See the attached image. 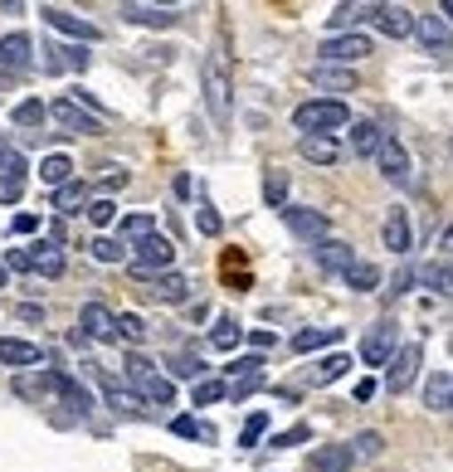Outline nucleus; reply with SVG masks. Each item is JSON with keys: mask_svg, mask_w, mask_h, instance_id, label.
<instances>
[{"mask_svg": "<svg viewBox=\"0 0 453 472\" xmlns=\"http://www.w3.org/2000/svg\"><path fill=\"white\" fill-rule=\"evenodd\" d=\"M88 220L98 224V229H108V224L117 220V204H112L108 195H102V200H93V204H88Z\"/></svg>", "mask_w": 453, "mask_h": 472, "instance_id": "nucleus-50", "label": "nucleus"}, {"mask_svg": "<svg viewBox=\"0 0 453 472\" xmlns=\"http://www.w3.org/2000/svg\"><path fill=\"white\" fill-rule=\"evenodd\" d=\"M439 15H449V20H453V0H444V5H439Z\"/></svg>", "mask_w": 453, "mask_h": 472, "instance_id": "nucleus-61", "label": "nucleus"}, {"mask_svg": "<svg viewBox=\"0 0 453 472\" xmlns=\"http://www.w3.org/2000/svg\"><path fill=\"white\" fill-rule=\"evenodd\" d=\"M166 371L200 385V380H205V361H200V356H190V351H181V356H171V361H166Z\"/></svg>", "mask_w": 453, "mask_h": 472, "instance_id": "nucleus-43", "label": "nucleus"}, {"mask_svg": "<svg viewBox=\"0 0 453 472\" xmlns=\"http://www.w3.org/2000/svg\"><path fill=\"white\" fill-rule=\"evenodd\" d=\"M419 361H425V346H419V341L400 346L395 361L385 365V389H390V395H405V389L415 385V380H419Z\"/></svg>", "mask_w": 453, "mask_h": 472, "instance_id": "nucleus-5", "label": "nucleus"}, {"mask_svg": "<svg viewBox=\"0 0 453 472\" xmlns=\"http://www.w3.org/2000/svg\"><path fill=\"white\" fill-rule=\"evenodd\" d=\"M249 341H254V351H269V346L278 341V336H273V332H263V326H259V332H249Z\"/></svg>", "mask_w": 453, "mask_h": 472, "instance_id": "nucleus-58", "label": "nucleus"}, {"mask_svg": "<svg viewBox=\"0 0 453 472\" xmlns=\"http://www.w3.org/2000/svg\"><path fill=\"white\" fill-rule=\"evenodd\" d=\"M352 463H356L352 444H322V448H312V458H307V472H352Z\"/></svg>", "mask_w": 453, "mask_h": 472, "instance_id": "nucleus-18", "label": "nucleus"}, {"mask_svg": "<svg viewBox=\"0 0 453 472\" xmlns=\"http://www.w3.org/2000/svg\"><path fill=\"white\" fill-rule=\"evenodd\" d=\"M263 434H269V414H249L244 419V434H239V448H259Z\"/></svg>", "mask_w": 453, "mask_h": 472, "instance_id": "nucleus-48", "label": "nucleus"}, {"mask_svg": "<svg viewBox=\"0 0 453 472\" xmlns=\"http://www.w3.org/2000/svg\"><path fill=\"white\" fill-rule=\"evenodd\" d=\"M312 253H317V263H322V273H342V278L352 273V263H356V249L342 244V239H322Z\"/></svg>", "mask_w": 453, "mask_h": 472, "instance_id": "nucleus-22", "label": "nucleus"}, {"mask_svg": "<svg viewBox=\"0 0 453 472\" xmlns=\"http://www.w3.org/2000/svg\"><path fill=\"white\" fill-rule=\"evenodd\" d=\"M29 249H35V273H39V278H64L69 263H64V249H59V244L39 239V244H29Z\"/></svg>", "mask_w": 453, "mask_h": 472, "instance_id": "nucleus-25", "label": "nucleus"}, {"mask_svg": "<svg viewBox=\"0 0 453 472\" xmlns=\"http://www.w3.org/2000/svg\"><path fill=\"white\" fill-rule=\"evenodd\" d=\"M419 283L434 287V292H444V297H453V263H425V268H419Z\"/></svg>", "mask_w": 453, "mask_h": 472, "instance_id": "nucleus-39", "label": "nucleus"}, {"mask_svg": "<svg viewBox=\"0 0 453 472\" xmlns=\"http://www.w3.org/2000/svg\"><path fill=\"white\" fill-rule=\"evenodd\" d=\"M395 351H400L395 322H376V326L361 336V361H366V365H390V361H395Z\"/></svg>", "mask_w": 453, "mask_h": 472, "instance_id": "nucleus-7", "label": "nucleus"}, {"mask_svg": "<svg viewBox=\"0 0 453 472\" xmlns=\"http://www.w3.org/2000/svg\"><path fill=\"white\" fill-rule=\"evenodd\" d=\"M127 375H132V385H137V399L142 404H176V385H171V375H161L157 365L147 361V356H137L132 351L127 356Z\"/></svg>", "mask_w": 453, "mask_h": 472, "instance_id": "nucleus-2", "label": "nucleus"}, {"mask_svg": "<svg viewBox=\"0 0 453 472\" xmlns=\"http://www.w3.org/2000/svg\"><path fill=\"white\" fill-rule=\"evenodd\" d=\"M147 292L157 297V302H185V297H190V283H185L181 273H161V278L151 283Z\"/></svg>", "mask_w": 453, "mask_h": 472, "instance_id": "nucleus-31", "label": "nucleus"}, {"mask_svg": "<svg viewBox=\"0 0 453 472\" xmlns=\"http://www.w3.org/2000/svg\"><path fill=\"white\" fill-rule=\"evenodd\" d=\"M98 385H102V399H108L112 409H122V414H142V399L132 395L127 385H117V380H112L108 371H98Z\"/></svg>", "mask_w": 453, "mask_h": 472, "instance_id": "nucleus-24", "label": "nucleus"}, {"mask_svg": "<svg viewBox=\"0 0 453 472\" xmlns=\"http://www.w3.org/2000/svg\"><path fill=\"white\" fill-rule=\"evenodd\" d=\"M352 448H356V458H380V434H376V428H366V434L352 438Z\"/></svg>", "mask_w": 453, "mask_h": 472, "instance_id": "nucleus-51", "label": "nucleus"}, {"mask_svg": "<svg viewBox=\"0 0 453 472\" xmlns=\"http://www.w3.org/2000/svg\"><path fill=\"white\" fill-rule=\"evenodd\" d=\"M39 180L54 186V190H64L69 180H74V161H69V156H44V161H39Z\"/></svg>", "mask_w": 453, "mask_h": 472, "instance_id": "nucleus-34", "label": "nucleus"}, {"mask_svg": "<svg viewBox=\"0 0 453 472\" xmlns=\"http://www.w3.org/2000/svg\"><path fill=\"white\" fill-rule=\"evenodd\" d=\"M195 404H220V399H230V385L224 380H200V385L190 389Z\"/></svg>", "mask_w": 453, "mask_h": 472, "instance_id": "nucleus-45", "label": "nucleus"}, {"mask_svg": "<svg viewBox=\"0 0 453 472\" xmlns=\"http://www.w3.org/2000/svg\"><path fill=\"white\" fill-rule=\"evenodd\" d=\"M88 186H84V180H69V186L64 190H54V210L59 214H78V210H84L88 214Z\"/></svg>", "mask_w": 453, "mask_h": 472, "instance_id": "nucleus-29", "label": "nucleus"}, {"mask_svg": "<svg viewBox=\"0 0 453 472\" xmlns=\"http://www.w3.org/2000/svg\"><path fill=\"white\" fill-rule=\"evenodd\" d=\"M10 117H15V127H44L49 108L39 98H25V102H15V112H10Z\"/></svg>", "mask_w": 453, "mask_h": 472, "instance_id": "nucleus-42", "label": "nucleus"}, {"mask_svg": "<svg viewBox=\"0 0 453 472\" xmlns=\"http://www.w3.org/2000/svg\"><path fill=\"white\" fill-rule=\"evenodd\" d=\"M49 117L59 122L64 132H74V137H98L102 127H108V117H98L93 108H84V102H74V98H59V102H49Z\"/></svg>", "mask_w": 453, "mask_h": 472, "instance_id": "nucleus-4", "label": "nucleus"}, {"mask_svg": "<svg viewBox=\"0 0 453 472\" xmlns=\"http://www.w3.org/2000/svg\"><path fill=\"white\" fill-rule=\"evenodd\" d=\"M380 239H385V249H390V253H400V259H405V253L415 249V229H409V214L400 210V204L385 214V224H380Z\"/></svg>", "mask_w": 453, "mask_h": 472, "instance_id": "nucleus-17", "label": "nucleus"}, {"mask_svg": "<svg viewBox=\"0 0 453 472\" xmlns=\"http://www.w3.org/2000/svg\"><path fill=\"white\" fill-rule=\"evenodd\" d=\"M317 54H322V64H346V68H352L356 59L370 54V39L361 35V29H356V35H327Z\"/></svg>", "mask_w": 453, "mask_h": 472, "instance_id": "nucleus-10", "label": "nucleus"}, {"mask_svg": "<svg viewBox=\"0 0 453 472\" xmlns=\"http://www.w3.org/2000/svg\"><path fill=\"white\" fill-rule=\"evenodd\" d=\"M5 268L10 273H35V249H10L5 253Z\"/></svg>", "mask_w": 453, "mask_h": 472, "instance_id": "nucleus-52", "label": "nucleus"}, {"mask_svg": "<svg viewBox=\"0 0 453 472\" xmlns=\"http://www.w3.org/2000/svg\"><path fill=\"white\" fill-rule=\"evenodd\" d=\"M415 35H419V44H425V54H434L439 64H449V59H453V35H449L444 15H419L415 20Z\"/></svg>", "mask_w": 453, "mask_h": 472, "instance_id": "nucleus-11", "label": "nucleus"}, {"mask_svg": "<svg viewBox=\"0 0 453 472\" xmlns=\"http://www.w3.org/2000/svg\"><path fill=\"white\" fill-rule=\"evenodd\" d=\"M39 15H44V25H54L59 35H74V39H84V44H98V25H88V20L69 15L64 5H44Z\"/></svg>", "mask_w": 453, "mask_h": 472, "instance_id": "nucleus-19", "label": "nucleus"}, {"mask_svg": "<svg viewBox=\"0 0 453 472\" xmlns=\"http://www.w3.org/2000/svg\"><path fill=\"white\" fill-rule=\"evenodd\" d=\"M439 249H444V253H453V224L444 229V239H439Z\"/></svg>", "mask_w": 453, "mask_h": 472, "instance_id": "nucleus-60", "label": "nucleus"}, {"mask_svg": "<svg viewBox=\"0 0 453 472\" xmlns=\"http://www.w3.org/2000/svg\"><path fill=\"white\" fill-rule=\"evenodd\" d=\"M88 253L98 263H127L132 259V244H122V239H108V234H98V239L88 244Z\"/></svg>", "mask_w": 453, "mask_h": 472, "instance_id": "nucleus-36", "label": "nucleus"}, {"mask_svg": "<svg viewBox=\"0 0 453 472\" xmlns=\"http://www.w3.org/2000/svg\"><path fill=\"white\" fill-rule=\"evenodd\" d=\"M20 322H44V307H35V302H20Z\"/></svg>", "mask_w": 453, "mask_h": 472, "instance_id": "nucleus-56", "label": "nucleus"}, {"mask_svg": "<svg viewBox=\"0 0 453 472\" xmlns=\"http://www.w3.org/2000/svg\"><path fill=\"white\" fill-rule=\"evenodd\" d=\"M346 371H352V356L332 351V356H327V361H317V371H312V385H332V380H342Z\"/></svg>", "mask_w": 453, "mask_h": 472, "instance_id": "nucleus-38", "label": "nucleus"}, {"mask_svg": "<svg viewBox=\"0 0 453 472\" xmlns=\"http://www.w3.org/2000/svg\"><path fill=\"white\" fill-rule=\"evenodd\" d=\"M39 68H44V74H69V68H74V74H84L88 68V54L84 49H64V44H39Z\"/></svg>", "mask_w": 453, "mask_h": 472, "instance_id": "nucleus-15", "label": "nucleus"}, {"mask_svg": "<svg viewBox=\"0 0 453 472\" xmlns=\"http://www.w3.org/2000/svg\"><path fill=\"white\" fill-rule=\"evenodd\" d=\"M297 151H303V161H312V166H336V161H342V141L336 137H297Z\"/></svg>", "mask_w": 453, "mask_h": 472, "instance_id": "nucleus-23", "label": "nucleus"}, {"mask_svg": "<svg viewBox=\"0 0 453 472\" xmlns=\"http://www.w3.org/2000/svg\"><path fill=\"white\" fill-rule=\"evenodd\" d=\"M171 263H176V249H171L166 234H151V239L132 244V278L157 283L161 273H171Z\"/></svg>", "mask_w": 453, "mask_h": 472, "instance_id": "nucleus-3", "label": "nucleus"}, {"mask_svg": "<svg viewBox=\"0 0 453 472\" xmlns=\"http://www.w3.org/2000/svg\"><path fill=\"white\" fill-rule=\"evenodd\" d=\"M361 20H376V5H336L332 10V29H336V35H356Z\"/></svg>", "mask_w": 453, "mask_h": 472, "instance_id": "nucleus-30", "label": "nucleus"}, {"mask_svg": "<svg viewBox=\"0 0 453 472\" xmlns=\"http://www.w3.org/2000/svg\"><path fill=\"white\" fill-rule=\"evenodd\" d=\"M171 434L176 438H200V444H214V424H205V419H195V414H176L171 419Z\"/></svg>", "mask_w": 453, "mask_h": 472, "instance_id": "nucleus-33", "label": "nucleus"}, {"mask_svg": "<svg viewBox=\"0 0 453 472\" xmlns=\"http://www.w3.org/2000/svg\"><path fill=\"white\" fill-rule=\"evenodd\" d=\"M29 68H35V44H29L25 29H15V35L0 39V74L20 78V74H29Z\"/></svg>", "mask_w": 453, "mask_h": 472, "instance_id": "nucleus-9", "label": "nucleus"}, {"mask_svg": "<svg viewBox=\"0 0 453 472\" xmlns=\"http://www.w3.org/2000/svg\"><path fill=\"white\" fill-rule=\"evenodd\" d=\"M263 200H269V210H278V214L287 210V171H269V176H263Z\"/></svg>", "mask_w": 453, "mask_h": 472, "instance_id": "nucleus-41", "label": "nucleus"}, {"mask_svg": "<svg viewBox=\"0 0 453 472\" xmlns=\"http://www.w3.org/2000/svg\"><path fill=\"white\" fill-rule=\"evenodd\" d=\"M10 283V268H5V263H0V287H5Z\"/></svg>", "mask_w": 453, "mask_h": 472, "instance_id": "nucleus-62", "label": "nucleus"}, {"mask_svg": "<svg viewBox=\"0 0 453 472\" xmlns=\"http://www.w3.org/2000/svg\"><path fill=\"white\" fill-rule=\"evenodd\" d=\"M25 156H20V151L15 147H5V151H0V204H15L20 200V195H25Z\"/></svg>", "mask_w": 453, "mask_h": 472, "instance_id": "nucleus-13", "label": "nucleus"}, {"mask_svg": "<svg viewBox=\"0 0 453 472\" xmlns=\"http://www.w3.org/2000/svg\"><path fill=\"white\" fill-rule=\"evenodd\" d=\"M239 341H244V326L234 322V316H220V322H214V332H210V346H214V351H234Z\"/></svg>", "mask_w": 453, "mask_h": 472, "instance_id": "nucleus-37", "label": "nucleus"}, {"mask_svg": "<svg viewBox=\"0 0 453 472\" xmlns=\"http://www.w3.org/2000/svg\"><path fill=\"white\" fill-rule=\"evenodd\" d=\"M39 229V214H15V234H35Z\"/></svg>", "mask_w": 453, "mask_h": 472, "instance_id": "nucleus-57", "label": "nucleus"}, {"mask_svg": "<svg viewBox=\"0 0 453 472\" xmlns=\"http://www.w3.org/2000/svg\"><path fill=\"white\" fill-rule=\"evenodd\" d=\"M195 229H200L205 239H214V234L224 229V220L214 214V204H210V200H200V204H195Z\"/></svg>", "mask_w": 453, "mask_h": 472, "instance_id": "nucleus-46", "label": "nucleus"}, {"mask_svg": "<svg viewBox=\"0 0 453 472\" xmlns=\"http://www.w3.org/2000/svg\"><path fill=\"white\" fill-rule=\"evenodd\" d=\"M376 166H380V176H385L390 186H409V180H415V171H409V151H405V141H400V137H385Z\"/></svg>", "mask_w": 453, "mask_h": 472, "instance_id": "nucleus-12", "label": "nucleus"}, {"mask_svg": "<svg viewBox=\"0 0 453 472\" xmlns=\"http://www.w3.org/2000/svg\"><path fill=\"white\" fill-rule=\"evenodd\" d=\"M127 180H132V176H127L122 166H108V171H102V190H108V195H112V190H122Z\"/></svg>", "mask_w": 453, "mask_h": 472, "instance_id": "nucleus-54", "label": "nucleus"}, {"mask_svg": "<svg viewBox=\"0 0 453 472\" xmlns=\"http://www.w3.org/2000/svg\"><path fill=\"white\" fill-rule=\"evenodd\" d=\"M312 84L317 88H332V93H352L356 74H352V68H336V64H317L312 68Z\"/></svg>", "mask_w": 453, "mask_h": 472, "instance_id": "nucleus-28", "label": "nucleus"}, {"mask_svg": "<svg viewBox=\"0 0 453 472\" xmlns=\"http://www.w3.org/2000/svg\"><path fill=\"white\" fill-rule=\"evenodd\" d=\"M122 20H132V25H151V29H171L181 20V10L176 5H122Z\"/></svg>", "mask_w": 453, "mask_h": 472, "instance_id": "nucleus-21", "label": "nucleus"}, {"mask_svg": "<svg viewBox=\"0 0 453 472\" xmlns=\"http://www.w3.org/2000/svg\"><path fill=\"white\" fill-rule=\"evenodd\" d=\"M283 224L297 234V239L312 244V249H317L322 239H332V234H327V214L312 210V204H287V210H283Z\"/></svg>", "mask_w": 453, "mask_h": 472, "instance_id": "nucleus-8", "label": "nucleus"}, {"mask_svg": "<svg viewBox=\"0 0 453 472\" xmlns=\"http://www.w3.org/2000/svg\"><path fill=\"white\" fill-rule=\"evenodd\" d=\"M0 365H15V371H39L44 351L35 341H20V336H0Z\"/></svg>", "mask_w": 453, "mask_h": 472, "instance_id": "nucleus-16", "label": "nucleus"}, {"mask_svg": "<svg viewBox=\"0 0 453 472\" xmlns=\"http://www.w3.org/2000/svg\"><path fill=\"white\" fill-rule=\"evenodd\" d=\"M346 287H352V292H376V287H380V268H376V263L356 259L352 273H346Z\"/></svg>", "mask_w": 453, "mask_h": 472, "instance_id": "nucleus-40", "label": "nucleus"}, {"mask_svg": "<svg viewBox=\"0 0 453 472\" xmlns=\"http://www.w3.org/2000/svg\"><path fill=\"white\" fill-rule=\"evenodd\" d=\"M259 385H263V375H259V380H234V385H230V399H234V404H244V399H249Z\"/></svg>", "mask_w": 453, "mask_h": 472, "instance_id": "nucleus-53", "label": "nucleus"}, {"mask_svg": "<svg viewBox=\"0 0 453 472\" xmlns=\"http://www.w3.org/2000/svg\"><path fill=\"white\" fill-rule=\"evenodd\" d=\"M352 395H356V404H366V399L376 395V380H356V389H352Z\"/></svg>", "mask_w": 453, "mask_h": 472, "instance_id": "nucleus-59", "label": "nucleus"}, {"mask_svg": "<svg viewBox=\"0 0 453 472\" xmlns=\"http://www.w3.org/2000/svg\"><path fill=\"white\" fill-rule=\"evenodd\" d=\"M5 147H10V141H5V137H0V151H5Z\"/></svg>", "mask_w": 453, "mask_h": 472, "instance_id": "nucleus-63", "label": "nucleus"}, {"mask_svg": "<svg viewBox=\"0 0 453 472\" xmlns=\"http://www.w3.org/2000/svg\"><path fill=\"white\" fill-rule=\"evenodd\" d=\"M415 278H419V273H409V268H405V273H395V283H390V297L409 292V283H415Z\"/></svg>", "mask_w": 453, "mask_h": 472, "instance_id": "nucleus-55", "label": "nucleus"}, {"mask_svg": "<svg viewBox=\"0 0 453 472\" xmlns=\"http://www.w3.org/2000/svg\"><path fill=\"white\" fill-rule=\"evenodd\" d=\"M224 371H230V385L234 380H259L263 375V356H239V361H230Z\"/></svg>", "mask_w": 453, "mask_h": 472, "instance_id": "nucleus-47", "label": "nucleus"}, {"mask_svg": "<svg viewBox=\"0 0 453 472\" xmlns=\"http://www.w3.org/2000/svg\"><path fill=\"white\" fill-rule=\"evenodd\" d=\"M205 108L220 127L230 122V74H224L220 59H205Z\"/></svg>", "mask_w": 453, "mask_h": 472, "instance_id": "nucleus-6", "label": "nucleus"}, {"mask_svg": "<svg viewBox=\"0 0 453 472\" xmlns=\"http://www.w3.org/2000/svg\"><path fill=\"white\" fill-rule=\"evenodd\" d=\"M307 438H312V428H307V424H293V428H283V434H273L269 444H273V448H297V444H307Z\"/></svg>", "mask_w": 453, "mask_h": 472, "instance_id": "nucleus-49", "label": "nucleus"}, {"mask_svg": "<svg viewBox=\"0 0 453 472\" xmlns=\"http://www.w3.org/2000/svg\"><path fill=\"white\" fill-rule=\"evenodd\" d=\"M117 229H122V244H127V239L142 244V239H151V234H157V214H151V210H137V214H127Z\"/></svg>", "mask_w": 453, "mask_h": 472, "instance_id": "nucleus-32", "label": "nucleus"}, {"mask_svg": "<svg viewBox=\"0 0 453 472\" xmlns=\"http://www.w3.org/2000/svg\"><path fill=\"white\" fill-rule=\"evenodd\" d=\"M425 404L434 409V414L453 409V375H429V385H425Z\"/></svg>", "mask_w": 453, "mask_h": 472, "instance_id": "nucleus-35", "label": "nucleus"}, {"mask_svg": "<svg viewBox=\"0 0 453 472\" xmlns=\"http://www.w3.org/2000/svg\"><path fill=\"white\" fill-rule=\"evenodd\" d=\"M117 336L127 346H142V341H147V322H142L137 312H117Z\"/></svg>", "mask_w": 453, "mask_h": 472, "instance_id": "nucleus-44", "label": "nucleus"}, {"mask_svg": "<svg viewBox=\"0 0 453 472\" xmlns=\"http://www.w3.org/2000/svg\"><path fill=\"white\" fill-rule=\"evenodd\" d=\"M380 147H385V132H380L376 122H352V151L356 156H380Z\"/></svg>", "mask_w": 453, "mask_h": 472, "instance_id": "nucleus-27", "label": "nucleus"}, {"mask_svg": "<svg viewBox=\"0 0 453 472\" xmlns=\"http://www.w3.org/2000/svg\"><path fill=\"white\" fill-rule=\"evenodd\" d=\"M78 326H84L88 341H122V336H117V316H112L102 302H84V312H78Z\"/></svg>", "mask_w": 453, "mask_h": 472, "instance_id": "nucleus-14", "label": "nucleus"}, {"mask_svg": "<svg viewBox=\"0 0 453 472\" xmlns=\"http://www.w3.org/2000/svg\"><path fill=\"white\" fill-rule=\"evenodd\" d=\"M342 341V326H307V332L293 336V351L307 356V351H322V346H336Z\"/></svg>", "mask_w": 453, "mask_h": 472, "instance_id": "nucleus-26", "label": "nucleus"}, {"mask_svg": "<svg viewBox=\"0 0 453 472\" xmlns=\"http://www.w3.org/2000/svg\"><path fill=\"white\" fill-rule=\"evenodd\" d=\"M293 127L303 132V137H332V132L352 127V108H346L342 98H312L293 112Z\"/></svg>", "mask_w": 453, "mask_h": 472, "instance_id": "nucleus-1", "label": "nucleus"}, {"mask_svg": "<svg viewBox=\"0 0 453 472\" xmlns=\"http://www.w3.org/2000/svg\"><path fill=\"white\" fill-rule=\"evenodd\" d=\"M415 20L419 15H409L405 5H376V20H370V25L385 39H405V35H415Z\"/></svg>", "mask_w": 453, "mask_h": 472, "instance_id": "nucleus-20", "label": "nucleus"}]
</instances>
